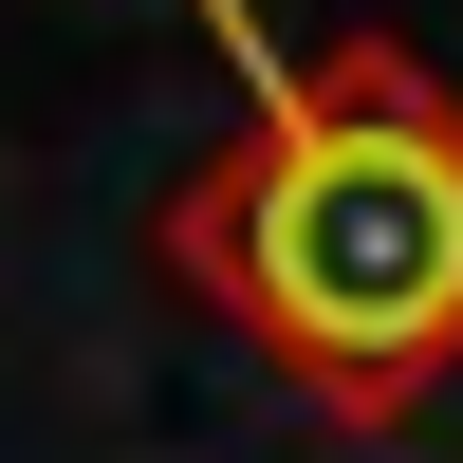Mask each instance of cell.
Returning a JSON list of instances; mask_svg holds the SVG:
<instances>
[{
  "label": "cell",
  "instance_id": "1",
  "mask_svg": "<svg viewBox=\"0 0 463 463\" xmlns=\"http://www.w3.org/2000/svg\"><path fill=\"white\" fill-rule=\"evenodd\" d=\"M241 56V148L167 185V260L204 316H241L334 427H408L463 371V93L408 37L297 56L260 0H204Z\"/></svg>",
  "mask_w": 463,
  "mask_h": 463
}]
</instances>
